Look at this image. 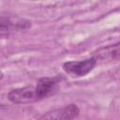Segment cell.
<instances>
[{"label": "cell", "mask_w": 120, "mask_h": 120, "mask_svg": "<svg viewBox=\"0 0 120 120\" xmlns=\"http://www.w3.org/2000/svg\"><path fill=\"white\" fill-rule=\"evenodd\" d=\"M31 23L24 20L11 16H1L0 20V35L2 38H8L11 34L29 28Z\"/></svg>", "instance_id": "cell-1"}, {"label": "cell", "mask_w": 120, "mask_h": 120, "mask_svg": "<svg viewBox=\"0 0 120 120\" xmlns=\"http://www.w3.org/2000/svg\"><path fill=\"white\" fill-rule=\"evenodd\" d=\"M97 63L98 62L94 57L82 61H68L63 64V68L67 73L72 76L82 77L92 71Z\"/></svg>", "instance_id": "cell-2"}, {"label": "cell", "mask_w": 120, "mask_h": 120, "mask_svg": "<svg viewBox=\"0 0 120 120\" xmlns=\"http://www.w3.org/2000/svg\"><path fill=\"white\" fill-rule=\"evenodd\" d=\"M8 98L9 101L16 104H28L38 100L36 88L34 86L12 89L8 94Z\"/></svg>", "instance_id": "cell-3"}, {"label": "cell", "mask_w": 120, "mask_h": 120, "mask_svg": "<svg viewBox=\"0 0 120 120\" xmlns=\"http://www.w3.org/2000/svg\"><path fill=\"white\" fill-rule=\"evenodd\" d=\"M79 112L80 110L77 105L69 104L47 112L40 120H73L79 115Z\"/></svg>", "instance_id": "cell-4"}, {"label": "cell", "mask_w": 120, "mask_h": 120, "mask_svg": "<svg viewBox=\"0 0 120 120\" xmlns=\"http://www.w3.org/2000/svg\"><path fill=\"white\" fill-rule=\"evenodd\" d=\"M97 62H112L120 60V42L101 47L93 52V56Z\"/></svg>", "instance_id": "cell-5"}, {"label": "cell", "mask_w": 120, "mask_h": 120, "mask_svg": "<svg viewBox=\"0 0 120 120\" xmlns=\"http://www.w3.org/2000/svg\"><path fill=\"white\" fill-rule=\"evenodd\" d=\"M58 82H59L58 77H53V78L44 77L39 79L37 82V85L35 86L38 100L52 95L56 90Z\"/></svg>", "instance_id": "cell-6"}]
</instances>
